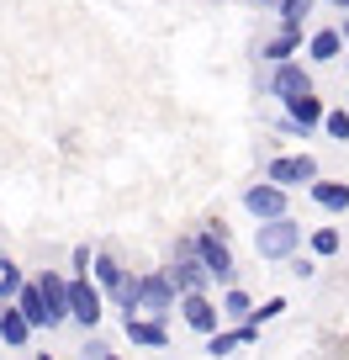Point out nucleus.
<instances>
[{"label": "nucleus", "instance_id": "nucleus-1", "mask_svg": "<svg viewBox=\"0 0 349 360\" xmlns=\"http://www.w3.org/2000/svg\"><path fill=\"white\" fill-rule=\"evenodd\" d=\"M296 238H302V228L281 212V217H270V228H259V255L265 259H286L296 249Z\"/></svg>", "mask_w": 349, "mask_h": 360}, {"label": "nucleus", "instance_id": "nucleus-2", "mask_svg": "<svg viewBox=\"0 0 349 360\" xmlns=\"http://www.w3.org/2000/svg\"><path fill=\"white\" fill-rule=\"evenodd\" d=\"M69 318H79L85 328H96L101 323V292H96L91 281H69Z\"/></svg>", "mask_w": 349, "mask_h": 360}, {"label": "nucleus", "instance_id": "nucleus-3", "mask_svg": "<svg viewBox=\"0 0 349 360\" xmlns=\"http://www.w3.org/2000/svg\"><path fill=\"white\" fill-rule=\"evenodd\" d=\"M196 255H202V265L212 270L217 281H233V255H228V244L217 233H202L196 238Z\"/></svg>", "mask_w": 349, "mask_h": 360}, {"label": "nucleus", "instance_id": "nucleus-4", "mask_svg": "<svg viewBox=\"0 0 349 360\" xmlns=\"http://www.w3.org/2000/svg\"><path fill=\"white\" fill-rule=\"evenodd\" d=\"M312 175H317V159L312 154H291V159H275V165H270L275 186H307Z\"/></svg>", "mask_w": 349, "mask_h": 360}, {"label": "nucleus", "instance_id": "nucleus-5", "mask_svg": "<svg viewBox=\"0 0 349 360\" xmlns=\"http://www.w3.org/2000/svg\"><path fill=\"white\" fill-rule=\"evenodd\" d=\"M169 302H175V286H169V276H148V281H138V307H148V313L164 318Z\"/></svg>", "mask_w": 349, "mask_h": 360}, {"label": "nucleus", "instance_id": "nucleus-6", "mask_svg": "<svg viewBox=\"0 0 349 360\" xmlns=\"http://www.w3.org/2000/svg\"><path fill=\"white\" fill-rule=\"evenodd\" d=\"M164 276H169V286H175V292H206V281H212V270H206L202 265V259H180V265H175V270H164Z\"/></svg>", "mask_w": 349, "mask_h": 360}, {"label": "nucleus", "instance_id": "nucleus-7", "mask_svg": "<svg viewBox=\"0 0 349 360\" xmlns=\"http://www.w3.org/2000/svg\"><path fill=\"white\" fill-rule=\"evenodd\" d=\"M244 207H249L254 217H281V212H286V196H281V186H249Z\"/></svg>", "mask_w": 349, "mask_h": 360}, {"label": "nucleus", "instance_id": "nucleus-8", "mask_svg": "<svg viewBox=\"0 0 349 360\" xmlns=\"http://www.w3.org/2000/svg\"><path fill=\"white\" fill-rule=\"evenodd\" d=\"M37 292H43V302H48V318H53V323H64V318H69V286L64 281H58V276H53V270H48V276H43V281H37Z\"/></svg>", "mask_w": 349, "mask_h": 360}, {"label": "nucleus", "instance_id": "nucleus-9", "mask_svg": "<svg viewBox=\"0 0 349 360\" xmlns=\"http://www.w3.org/2000/svg\"><path fill=\"white\" fill-rule=\"evenodd\" d=\"M185 323H191L196 334H212V328H217V307L206 302L202 292H185Z\"/></svg>", "mask_w": 349, "mask_h": 360}, {"label": "nucleus", "instance_id": "nucleus-10", "mask_svg": "<svg viewBox=\"0 0 349 360\" xmlns=\"http://www.w3.org/2000/svg\"><path fill=\"white\" fill-rule=\"evenodd\" d=\"M16 307H22V318H27L32 328H53L48 302H43V292H37V286H22V292H16Z\"/></svg>", "mask_w": 349, "mask_h": 360}, {"label": "nucleus", "instance_id": "nucleus-11", "mask_svg": "<svg viewBox=\"0 0 349 360\" xmlns=\"http://www.w3.org/2000/svg\"><path fill=\"white\" fill-rule=\"evenodd\" d=\"M0 339H6V345H27V339H32V323L22 318V307L0 302Z\"/></svg>", "mask_w": 349, "mask_h": 360}, {"label": "nucleus", "instance_id": "nucleus-12", "mask_svg": "<svg viewBox=\"0 0 349 360\" xmlns=\"http://www.w3.org/2000/svg\"><path fill=\"white\" fill-rule=\"evenodd\" d=\"M286 112H291V122H302V127H317V122H323V106L312 101V90H302V96H286Z\"/></svg>", "mask_w": 349, "mask_h": 360}, {"label": "nucleus", "instance_id": "nucleus-13", "mask_svg": "<svg viewBox=\"0 0 349 360\" xmlns=\"http://www.w3.org/2000/svg\"><path fill=\"white\" fill-rule=\"evenodd\" d=\"M302 90H312L307 69H296V64H281V69H275V96H302Z\"/></svg>", "mask_w": 349, "mask_h": 360}, {"label": "nucleus", "instance_id": "nucleus-14", "mask_svg": "<svg viewBox=\"0 0 349 360\" xmlns=\"http://www.w3.org/2000/svg\"><path fill=\"white\" fill-rule=\"evenodd\" d=\"M312 196L328 207V212H338V207H349V186H338V180H317L312 175Z\"/></svg>", "mask_w": 349, "mask_h": 360}, {"label": "nucleus", "instance_id": "nucleus-15", "mask_svg": "<svg viewBox=\"0 0 349 360\" xmlns=\"http://www.w3.org/2000/svg\"><path fill=\"white\" fill-rule=\"evenodd\" d=\"M127 339H133V345H164V323H159V318H154V323H138V318L133 313H127Z\"/></svg>", "mask_w": 349, "mask_h": 360}, {"label": "nucleus", "instance_id": "nucleus-16", "mask_svg": "<svg viewBox=\"0 0 349 360\" xmlns=\"http://www.w3.org/2000/svg\"><path fill=\"white\" fill-rule=\"evenodd\" d=\"M238 345H254V323L233 328V334H217L212 328V355H228V349H238Z\"/></svg>", "mask_w": 349, "mask_h": 360}, {"label": "nucleus", "instance_id": "nucleus-17", "mask_svg": "<svg viewBox=\"0 0 349 360\" xmlns=\"http://www.w3.org/2000/svg\"><path fill=\"white\" fill-rule=\"evenodd\" d=\"M307 11H312V0H281V27H286V32H296Z\"/></svg>", "mask_w": 349, "mask_h": 360}, {"label": "nucleus", "instance_id": "nucleus-18", "mask_svg": "<svg viewBox=\"0 0 349 360\" xmlns=\"http://www.w3.org/2000/svg\"><path fill=\"white\" fill-rule=\"evenodd\" d=\"M96 276H101V286H106V292H117V286H122V265H117L112 255H101V259H96Z\"/></svg>", "mask_w": 349, "mask_h": 360}, {"label": "nucleus", "instance_id": "nucleus-19", "mask_svg": "<svg viewBox=\"0 0 349 360\" xmlns=\"http://www.w3.org/2000/svg\"><path fill=\"white\" fill-rule=\"evenodd\" d=\"M16 292H22V270H16L11 259H6V265H0V302H11Z\"/></svg>", "mask_w": 349, "mask_h": 360}, {"label": "nucleus", "instance_id": "nucleus-20", "mask_svg": "<svg viewBox=\"0 0 349 360\" xmlns=\"http://www.w3.org/2000/svg\"><path fill=\"white\" fill-rule=\"evenodd\" d=\"M338 43H344L338 32H317V37H312V58H334V53H338Z\"/></svg>", "mask_w": 349, "mask_h": 360}, {"label": "nucleus", "instance_id": "nucleus-21", "mask_svg": "<svg viewBox=\"0 0 349 360\" xmlns=\"http://www.w3.org/2000/svg\"><path fill=\"white\" fill-rule=\"evenodd\" d=\"M286 53H296V32H281L270 48H265V58H286Z\"/></svg>", "mask_w": 349, "mask_h": 360}, {"label": "nucleus", "instance_id": "nucleus-22", "mask_svg": "<svg viewBox=\"0 0 349 360\" xmlns=\"http://www.w3.org/2000/svg\"><path fill=\"white\" fill-rule=\"evenodd\" d=\"M312 249H317V255H334V249H338V233H334V228H317V233H312Z\"/></svg>", "mask_w": 349, "mask_h": 360}, {"label": "nucleus", "instance_id": "nucleus-23", "mask_svg": "<svg viewBox=\"0 0 349 360\" xmlns=\"http://www.w3.org/2000/svg\"><path fill=\"white\" fill-rule=\"evenodd\" d=\"M323 122H328V133H334V138H349V112H328Z\"/></svg>", "mask_w": 349, "mask_h": 360}, {"label": "nucleus", "instance_id": "nucleus-24", "mask_svg": "<svg viewBox=\"0 0 349 360\" xmlns=\"http://www.w3.org/2000/svg\"><path fill=\"white\" fill-rule=\"evenodd\" d=\"M223 307H228L233 318H249V297H244V292H228V302H223Z\"/></svg>", "mask_w": 349, "mask_h": 360}, {"label": "nucleus", "instance_id": "nucleus-25", "mask_svg": "<svg viewBox=\"0 0 349 360\" xmlns=\"http://www.w3.org/2000/svg\"><path fill=\"white\" fill-rule=\"evenodd\" d=\"M344 43H349V27H344Z\"/></svg>", "mask_w": 349, "mask_h": 360}, {"label": "nucleus", "instance_id": "nucleus-26", "mask_svg": "<svg viewBox=\"0 0 349 360\" xmlns=\"http://www.w3.org/2000/svg\"><path fill=\"white\" fill-rule=\"evenodd\" d=\"M338 6H349V0H338Z\"/></svg>", "mask_w": 349, "mask_h": 360}]
</instances>
